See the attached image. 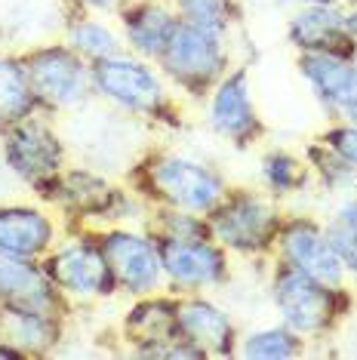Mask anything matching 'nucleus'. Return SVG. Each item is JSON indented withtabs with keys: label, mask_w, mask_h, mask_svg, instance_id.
Wrapping results in <instances>:
<instances>
[{
	"label": "nucleus",
	"mask_w": 357,
	"mask_h": 360,
	"mask_svg": "<svg viewBox=\"0 0 357 360\" xmlns=\"http://www.w3.org/2000/svg\"><path fill=\"white\" fill-rule=\"evenodd\" d=\"M124 182L148 207H178L204 216L231 188L222 167L169 145H148L129 163Z\"/></svg>",
	"instance_id": "obj_1"
},
{
	"label": "nucleus",
	"mask_w": 357,
	"mask_h": 360,
	"mask_svg": "<svg viewBox=\"0 0 357 360\" xmlns=\"http://www.w3.org/2000/svg\"><path fill=\"white\" fill-rule=\"evenodd\" d=\"M93 93L99 102L139 124L167 129V133L185 129L182 96L169 86L157 65L133 53L93 62Z\"/></svg>",
	"instance_id": "obj_2"
},
{
	"label": "nucleus",
	"mask_w": 357,
	"mask_h": 360,
	"mask_svg": "<svg viewBox=\"0 0 357 360\" xmlns=\"http://www.w3.org/2000/svg\"><path fill=\"white\" fill-rule=\"evenodd\" d=\"M34 200L46 203L65 228H105L120 222H145L148 203L136 198L126 182H115L93 167L68 163L59 176L37 185Z\"/></svg>",
	"instance_id": "obj_3"
},
{
	"label": "nucleus",
	"mask_w": 357,
	"mask_h": 360,
	"mask_svg": "<svg viewBox=\"0 0 357 360\" xmlns=\"http://www.w3.org/2000/svg\"><path fill=\"white\" fill-rule=\"evenodd\" d=\"M268 299L278 321L308 342H323L354 311V286H330L280 259L268 265Z\"/></svg>",
	"instance_id": "obj_4"
},
{
	"label": "nucleus",
	"mask_w": 357,
	"mask_h": 360,
	"mask_svg": "<svg viewBox=\"0 0 357 360\" xmlns=\"http://www.w3.org/2000/svg\"><path fill=\"white\" fill-rule=\"evenodd\" d=\"M283 216V203L259 185H231L225 198L207 212V222L213 240L222 243L234 259L271 262Z\"/></svg>",
	"instance_id": "obj_5"
},
{
	"label": "nucleus",
	"mask_w": 357,
	"mask_h": 360,
	"mask_svg": "<svg viewBox=\"0 0 357 360\" xmlns=\"http://www.w3.org/2000/svg\"><path fill=\"white\" fill-rule=\"evenodd\" d=\"M154 65L185 102L204 105L213 86L234 65V46L231 37L213 34V31H204L178 19L173 37L167 40Z\"/></svg>",
	"instance_id": "obj_6"
},
{
	"label": "nucleus",
	"mask_w": 357,
	"mask_h": 360,
	"mask_svg": "<svg viewBox=\"0 0 357 360\" xmlns=\"http://www.w3.org/2000/svg\"><path fill=\"white\" fill-rule=\"evenodd\" d=\"M31 89L37 105L50 117L74 114L96 99L93 93V65L71 50L65 40L50 44H31L22 50Z\"/></svg>",
	"instance_id": "obj_7"
},
{
	"label": "nucleus",
	"mask_w": 357,
	"mask_h": 360,
	"mask_svg": "<svg viewBox=\"0 0 357 360\" xmlns=\"http://www.w3.org/2000/svg\"><path fill=\"white\" fill-rule=\"evenodd\" d=\"M40 262L56 290L74 308L120 296L96 228H65L62 240Z\"/></svg>",
	"instance_id": "obj_8"
},
{
	"label": "nucleus",
	"mask_w": 357,
	"mask_h": 360,
	"mask_svg": "<svg viewBox=\"0 0 357 360\" xmlns=\"http://www.w3.org/2000/svg\"><path fill=\"white\" fill-rule=\"evenodd\" d=\"M0 163L15 182L34 191L71 163V148L50 114H31L0 129Z\"/></svg>",
	"instance_id": "obj_9"
},
{
	"label": "nucleus",
	"mask_w": 357,
	"mask_h": 360,
	"mask_svg": "<svg viewBox=\"0 0 357 360\" xmlns=\"http://www.w3.org/2000/svg\"><path fill=\"white\" fill-rule=\"evenodd\" d=\"M204 124L216 139L234 151H253L268 139V124L256 102L253 71L247 62H234L204 102Z\"/></svg>",
	"instance_id": "obj_10"
},
{
	"label": "nucleus",
	"mask_w": 357,
	"mask_h": 360,
	"mask_svg": "<svg viewBox=\"0 0 357 360\" xmlns=\"http://www.w3.org/2000/svg\"><path fill=\"white\" fill-rule=\"evenodd\" d=\"M96 234H99L105 262H108L111 274H115L120 296L139 299V296H151V292L167 290L157 237L145 225H136V222L105 225V228H96Z\"/></svg>",
	"instance_id": "obj_11"
},
{
	"label": "nucleus",
	"mask_w": 357,
	"mask_h": 360,
	"mask_svg": "<svg viewBox=\"0 0 357 360\" xmlns=\"http://www.w3.org/2000/svg\"><path fill=\"white\" fill-rule=\"evenodd\" d=\"M157 250L164 283L176 296L222 290L234 277V256L213 237H194V240L157 237Z\"/></svg>",
	"instance_id": "obj_12"
},
{
	"label": "nucleus",
	"mask_w": 357,
	"mask_h": 360,
	"mask_svg": "<svg viewBox=\"0 0 357 360\" xmlns=\"http://www.w3.org/2000/svg\"><path fill=\"white\" fill-rule=\"evenodd\" d=\"M274 259L287 262V265L318 277L330 286H351L342 259H339L336 247L327 237V228H323L320 219L308 216V212H287L283 216Z\"/></svg>",
	"instance_id": "obj_13"
},
{
	"label": "nucleus",
	"mask_w": 357,
	"mask_h": 360,
	"mask_svg": "<svg viewBox=\"0 0 357 360\" xmlns=\"http://www.w3.org/2000/svg\"><path fill=\"white\" fill-rule=\"evenodd\" d=\"M65 225L40 200H4L0 203V250L22 259H44L62 240Z\"/></svg>",
	"instance_id": "obj_14"
},
{
	"label": "nucleus",
	"mask_w": 357,
	"mask_h": 360,
	"mask_svg": "<svg viewBox=\"0 0 357 360\" xmlns=\"http://www.w3.org/2000/svg\"><path fill=\"white\" fill-rule=\"evenodd\" d=\"M178 333L204 351L207 360L238 357V342H240L238 321L209 292L178 296Z\"/></svg>",
	"instance_id": "obj_15"
},
{
	"label": "nucleus",
	"mask_w": 357,
	"mask_h": 360,
	"mask_svg": "<svg viewBox=\"0 0 357 360\" xmlns=\"http://www.w3.org/2000/svg\"><path fill=\"white\" fill-rule=\"evenodd\" d=\"M283 37L293 53L354 56L357 40L348 28L342 4H299L287 19Z\"/></svg>",
	"instance_id": "obj_16"
},
{
	"label": "nucleus",
	"mask_w": 357,
	"mask_h": 360,
	"mask_svg": "<svg viewBox=\"0 0 357 360\" xmlns=\"http://www.w3.org/2000/svg\"><path fill=\"white\" fill-rule=\"evenodd\" d=\"M115 25L124 37L126 53L154 62L178 25L173 0H120Z\"/></svg>",
	"instance_id": "obj_17"
},
{
	"label": "nucleus",
	"mask_w": 357,
	"mask_h": 360,
	"mask_svg": "<svg viewBox=\"0 0 357 360\" xmlns=\"http://www.w3.org/2000/svg\"><path fill=\"white\" fill-rule=\"evenodd\" d=\"M120 342L126 354L142 357L148 348L178 335V296L169 290L151 292V296L129 299L126 311L117 321Z\"/></svg>",
	"instance_id": "obj_18"
},
{
	"label": "nucleus",
	"mask_w": 357,
	"mask_h": 360,
	"mask_svg": "<svg viewBox=\"0 0 357 360\" xmlns=\"http://www.w3.org/2000/svg\"><path fill=\"white\" fill-rule=\"evenodd\" d=\"M296 71L327 114L336 120L351 99H357V62L354 56L336 53H296Z\"/></svg>",
	"instance_id": "obj_19"
},
{
	"label": "nucleus",
	"mask_w": 357,
	"mask_h": 360,
	"mask_svg": "<svg viewBox=\"0 0 357 360\" xmlns=\"http://www.w3.org/2000/svg\"><path fill=\"white\" fill-rule=\"evenodd\" d=\"M0 302H6V305L44 308V311H53V314H65V317H71V311H74V305L46 277L44 262L13 256L6 250H0Z\"/></svg>",
	"instance_id": "obj_20"
},
{
	"label": "nucleus",
	"mask_w": 357,
	"mask_h": 360,
	"mask_svg": "<svg viewBox=\"0 0 357 360\" xmlns=\"http://www.w3.org/2000/svg\"><path fill=\"white\" fill-rule=\"evenodd\" d=\"M68 321L71 317L53 314L44 308L0 302V339L19 348L25 360L56 354V348L62 345L65 333H68Z\"/></svg>",
	"instance_id": "obj_21"
},
{
	"label": "nucleus",
	"mask_w": 357,
	"mask_h": 360,
	"mask_svg": "<svg viewBox=\"0 0 357 360\" xmlns=\"http://www.w3.org/2000/svg\"><path fill=\"white\" fill-rule=\"evenodd\" d=\"M65 6H68V10H65V19H62V40L74 53L84 56L89 65L126 53L124 37H120L115 22H108L99 13L80 10V6L68 4V0H65Z\"/></svg>",
	"instance_id": "obj_22"
},
{
	"label": "nucleus",
	"mask_w": 357,
	"mask_h": 360,
	"mask_svg": "<svg viewBox=\"0 0 357 360\" xmlns=\"http://www.w3.org/2000/svg\"><path fill=\"white\" fill-rule=\"evenodd\" d=\"M259 188L268 191L274 200H290V198H299L305 194L308 188H314V179H311V167L302 154L290 151V148H265L259 154Z\"/></svg>",
	"instance_id": "obj_23"
},
{
	"label": "nucleus",
	"mask_w": 357,
	"mask_h": 360,
	"mask_svg": "<svg viewBox=\"0 0 357 360\" xmlns=\"http://www.w3.org/2000/svg\"><path fill=\"white\" fill-rule=\"evenodd\" d=\"M31 114H44L31 89L22 50H0V129L19 124Z\"/></svg>",
	"instance_id": "obj_24"
},
{
	"label": "nucleus",
	"mask_w": 357,
	"mask_h": 360,
	"mask_svg": "<svg viewBox=\"0 0 357 360\" xmlns=\"http://www.w3.org/2000/svg\"><path fill=\"white\" fill-rule=\"evenodd\" d=\"M305 351H308V339H302L280 321L240 333L238 342V357L243 360H296Z\"/></svg>",
	"instance_id": "obj_25"
},
{
	"label": "nucleus",
	"mask_w": 357,
	"mask_h": 360,
	"mask_svg": "<svg viewBox=\"0 0 357 360\" xmlns=\"http://www.w3.org/2000/svg\"><path fill=\"white\" fill-rule=\"evenodd\" d=\"M173 6L182 22L222 37H234V31L247 19L240 0H173Z\"/></svg>",
	"instance_id": "obj_26"
},
{
	"label": "nucleus",
	"mask_w": 357,
	"mask_h": 360,
	"mask_svg": "<svg viewBox=\"0 0 357 360\" xmlns=\"http://www.w3.org/2000/svg\"><path fill=\"white\" fill-rule=\"evenodd\" d=\"M302 158L308 160V167H311L314 185L323 188V191L342 194V198L357 191V169L351 167V163H345L332 148H327L318 136L302 148Z\"/></svg>",
	"instance_id": "obj_27"
},
{
	"label": "nucleus",
	"mask_w": 357,
	"mask_h": 360,
	"mask_svg": "<svg viewBox=\"0 0 357 360\" xmlns=\"http://www.w3.org/2000/svg\"><path fill=\"white\" fill-rule=\"evenodd\" d=\"M323 228H327L330 243L336 247L339 259H342V265H345L348 283L357 290V191L345 194V198L336 203V210L330 212Z\"/></svg>",
	"instance_id": "obj_28"
},
{
	"label": "nucleus",
	"mask_w": 357,
	"mask_h": 360,
	"mask_svg": "<svg viewBox=\"0 0 357 360\" xmlns=\"http://www.w3.org/2000/svg\"><path fill=\"white\" fill-rule=\"evenodd\" d=\"M154 237H176V240H194V237H213L204 212L178 210V207H148L142 222Z\"/></svg>",
	"instance_id": "obj_29"
},
{
	"label": "nucleus",
	"mask_w": 357,
	"mask_h": 360,
	"mask_svg": "<svg viewBox=\"0 0 357 360\" xmlns=\"http://www.w3.org/2000/svg\"><path fill=\"white\" fill-rule=\"evenodd\" d=\"M318 139L357 169V127L354 124H348V120H327V127L318 133Z\"/></svg>",
	"instance_id": "obj_30"
},
{
	"label": "nucleus",
	"mask_w": 357,
	"mask_h": 360,
	"mask_svg": "<svg viewBox=\"0 0 357 360\" xmlns=\"http://www.w3.org/2000/svg\"><path fill=\"white\" fill-rule=\"evenodd\" d=\"M68 4L80 6V10H89V13H99V15H115L120 0H68Z\"/></svg>",
	"instance_id": "obj_31"
},
{
	"label": "nucleus",
	"mask_w": 357,
	"mask_h": 360,
	"mask_svg": "<svg viewBox=\"0 0 357 360\" xmlns=\"http://www.w3.org/2000/svg\"><path fill=\"white\" fill-rule=\"evenodd\" d=\"M345 19H348V28H351V34L357 40V0H345Z\"/></svg>",
	"instance_id": "obj_32"
},
{
	"label": "nucleus",
	"mask_w": 357,
	"mask_h": 360,
	"mask_svg": "<svg viewBox=\"0 0 357 360\" xmlns=\"http://www.w3.org/2000/svg\"><path fill=\"white\" fill-rule=\"evenodd\" d=\"M0 360H25V357H22V351H19V348H13L10 342L0 339Z\"/></svg>",
	"instance_id": "obj_33"
},
{
	"label": "nucleus",
	"mask_w": 357,
	"mask_h": 360,
	"mask_svg": "<svg viewBox=\"0 0 357 360\" xmlns=\"http://www.w3.org/2000/svg\"><path fill=\"white\" fill-rule=\"evenodd\" d=\"M336 120H348V124H354V127H357V99L348 102L345 108H342V114H339Z\"/></svg>",
	"instance_id": "obj_34"
},
{
	"label": "nucleus",
	"mask_w": 357,
	"mask_h": 360,
	"mask_svg": "<svg viewBox=\"0 0 357 360\" xmlns=\"http://www.w3.org/2000/svg\"><path fill=\"white\" fill-rule=\"evenodd\" d=\"M4 40H6V25L0 22V50H4Z\"/></svg>",
	"instance_id": "obj_35"
},
{
	"label": "nucleus",
	"mask_w": 357,
	"mask_h": 360,
	"mask_svg": "<svg viewBox=\"0 0 357 360\" xmlns=\"http://www.w3.org/2000/svg\"><path fill=\"white\" fill-rule=\"evenodd\" d=\"M314 4H345V0H314Z\"/></svg>",
	"instance_id": "obj_36"
},
{
	"label": "nucleus",
	"mask_w": 357,
	"mask_h": 360,
	"mask_svg": "<svg viewBox=\"0 0 357 360\" xmlns=\"http://www.w3.org/2000/svg\"><path fill=\"white\" fill-rule=\"evenodd\" d=\"M296 4H314V0H296Z\"/></svg>",
	"instance_id": "obj_37"
},
{
	"label": "nucleus",
	"mask_w": 357,
	"mask_h": 360,
	"mask_svg": "<svg viewBox=\"0 0 357 360\" xmlns=\"http://www.w3.org/2000/svg\"><path fill=\"white\" fill-rule=\"evenodd\" d=\"M354 62H357V50H354Z\"/></svg>",
	"instance_id": "obj_38"
}]
</instances>
